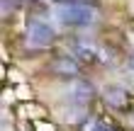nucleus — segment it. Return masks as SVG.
<instances>
[{
  "label": "nucleus",
  "instance_id": "obj_6",
  "mask_svg": "<svg viewBox=\"0 0 134 131\" xmlns=\"http://www.w3.org/2000/svg\"><path fill=\"white\" fill-rule=\"evenodd\" d=\"M76 56L81 58V61H95L93 49H85V46H76Z\"/></svg>",
  "mask_w": 134,
  "mask_h": 131
},
{
  "label": "nucleus",
  "instance_id": "obj_7",
  "mask_svg": "<svg viewBox=\"0 0 134 131\" xmlns=\"http://www.w3.org/2000/svg\"><path fill=\"white\" fill-rule=\"evenodd\" d=\"M68 3H83L85 5V0H68Z\"/></svg>",
  "mask_w": 134,
  "mask_h": 131
},
{
  "label": "nucleus",
  "instance_id": "obj_5",
  "mask_svg": "<svg viewBox=\"0 0 134 131\" xmlns=\"http://www.w3.org/2000/svg\"><path fill=\"white\" fill-rule=\"evenodd\" d=\"M20 5H22V0H3V12L5 15H12V12L20 10Z\"/></svg>",
  "mask_w": 134,
  "mask_h": 131
},
{
  "label": "nucleus",
  "instance_id": "obj_3",
  "mask_svg": "<svg viewBox=\"0 0 134 131\" xmlns=\"http://www.w3.org/2000/svg\"><path fill=\"white\" fill-rule=\"evenodd\" d=\"M51 71L61 73V75H73V73H78V66H76V61L71 58L68 53H61V56H56L51 61Z\"/></svg>",
  "mask_w": 134,
  "mask_h": 131
},
{
  "label": "nucleus",
  "instance_id": "obj_8",
  "mask_svg": "<svg viewBox=\"0 0 134 131\" xmlns=\"http://www.w3.org/2000/svg\"><path fill=\"white\" fill-rule=\"evenodd\" d=\"M129 63H132V68H134V56H132V61H129Z\"/></svg>",
  "mask_w": 134,
  "mask_h": 131
},
{
  "label": "nucleus",
  "instance_id": "obj_1",
  "mask_svg": "<svg viewBox=\"0 0 134 131\" xmlns=\"http://www.w3.org/2000/svg\"><path fill=\"white\" fill-rule=\"evenodd\" d=\"M56 17L66 27H88L95 22V7L83 3H64L56 10Z\"/></svg>",
  "mask_w": 134,
  "mask_h": 131
},
{
  "label": "nucleus",
  "instance_id": "obj_4",
  "mask_svg": "<svg viewBox=\"0 0 134 131\" xmlns=\"http://www.w3.org/2000/svg\"><path fill=\"white\" fill-rule=\"evenodd\" d=\"M68 97L73 99V102H78V104H85L93 97V85H88V83H76Z\"/></svg>",
  "mask_w": 134,
  "mask_h": 131
},
{
  "label": "nucleus",
  "instance_id": "obj_2",
  "mask_svg": "<svg viewBox=\"0 0 134 131\" xmlns=\"http://www.w3.org/2000/svg\"><path fill=\"white\" fill-rule=\"evenodd\" d=\"M56 39V32L49 22L44 20H29L27 22V44L34 46V49H46L51 46Z\"/></svg>",
  "mask_w": 134,
  "mask_h": 131
}]
</instances>
